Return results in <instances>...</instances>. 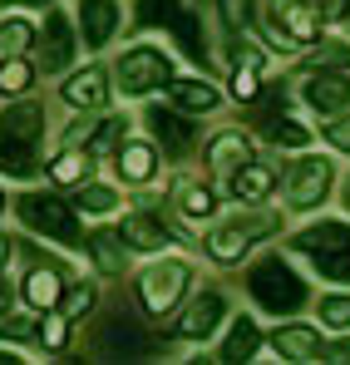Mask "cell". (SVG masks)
Wrapping results in <instances>:
<instances>
[{"label":"cell","instance_id":"1","mask_svg":"<svg viewBox=\"0 0 350 365\" xmlns=\"http://www.w3.org/2000/svg\"><path fill=\"white\" fill-rule=\"evenodd\" d=\"M301 252L316 257V272L331 282H350V222H321L296 237Z\"/></svg>","mask_w":350,"mask_h":365},{"label":"cell","instance_id":"2","mask_svg":"<svg viewBox=\"0 0 350 365\" xmlns=\"http://www.w3.org/2000/svg\"><path fill=\"white\" fill-rule=\"evenodd\" d=\"M247 287H252V297H257V302L267 306V311H277V316H282V311H296V306L306 302V287H301V277H296V272L287 267V262H282V257H277V262H257Z\"/></svg>","mask_w":350,"mask_h":365},{"label":"cell","instance_id":"3","mask_svg":"<svg viewBox=\"0 0 350 365\" xmlns=\"http://www.w3.org/2000/svg\"><path fill=\"white\" fill-rule=\"evenodd\" d=\"M20 217L35 227V232H45V237H55V242L74 247L79 242V227H74V212L59 202V197H40V192H30V197H20Z\"/></svg>","mask_w":350,"mask_h":365},{"label":"cell","instance_id":"4","mask_svg":"<svg viewBox=\"0 0 350 365\" xmlns=\"http://www.w3.org/2000/svg\"><path fill=\"white\" fill-rule=\"evenodd\" d=\"M182 292H187V267H182V262H163V267H153V272L138 282V297H143V306H148L153 316L173 311V306L182 302Z\"/></svg>","mask_w":350,"mask_h":365},{"label":"cell","instance_id":"5","mask_svg":"<svg viewBox=\"0 0 350 365\" xmlns=\"http://www.w3.org/2000/svg\"><path fill=\"white\" fill-rule=\"evenodd\" d=\"M168 74H173V64L163 60L158 50H128L123 64H118V84H123V94H148V89L168 84Z\"/></svg>","mask_w":350,"mask_h":365},{"label":"cell","instance_id":"6","mask_svg":"<svg viewBox=\"0 0 350 365\" xmlns=\"http://www.w3.org/2000/svg\"><path fill=\"white\" fill-rule=\"evenodd\" d=\"M272 232V217H237L227 227H217L212 237H207V252L217 257V262H237L247 247L257 242V237H267Z\"/></svg>","mask_w":350,"mask_h":365},{"label":"cell","instance_id":"7","mask_svg":"<svg viewBox=\"0 0 350 365\" xmlns=\"http://www.w3.org/2000/svg\"><path fill=\"white\" fill-rule=\"evenodd\" d=\"M272 20H277V40L306 45V40L321 35V15H316V5H306V0H272Z\"/></svg>","mask_w":350,"mask_h":365},{"label":"cell","instance_id":"8","mask_svg":"<svg viewBox=\"0 0 350 365\" xmlns=\"http://www.w3.org/2000/svg\"><path fill=\"white\" fill-rule=\"evenodd\" d=\"M326 192H331V163L326 158H306L292 168V187H287L292 207H316Z\"/></svg>","mask_w":350,"mask_h":365},{"label":"cell","instance_id":"9","mask_svg":"<svg viewBox=\"0 0 350 365\" xmlns=\"http://www.w3.org/2000/svg\"><path fill=\"white\" fill-rule=\"evenodd\" d=\"M35 45H40V64L45 69H64V64L74 60V25L64 15H50Z\"/></svg>","mask_w":350,"mask_h":365},{"label":"cell","instance_id":"10","mask_svg":"<svg viewBox=\"0 0 350 365\" xmlns=\"http://www.w3.org/2000/svg\"><path fill=\"white\" fill-rule=\"evenodd\" d=\"M222 311H227V302L217 297V292H207V297H197V302L182 311V321H177V336L182 341H202L217 321H222Z\"/></svg>","mask_w":350,"mask_h":365},{"label":"cell","instance_id":"11","mask_svg":"<svg viewBox=\"0 0 350 365\" xmlns=\"http://www.w3.org/2000/svg\"><path fill=\"white\" fill-rule=\"evenodd\" d=\"M45 133V114H40V104H15V109H5V119H0V143H35Z\"/></svg>","mask_w":350,"mask_h":365},{"label":"cell","instance_id":"12","mask_svg":"<svg viewBox=\"0 0 350 365\" xmlns=\"http://www.w3.org/2000/svg\"><path fill=\"white\" fill-rule=\"evenodd\" d=\"M79 20H84V45H109V35H114L118 25V5L114 0H79Z\"/></svg>","mask_w":350,"mask_h":365},{"label":"cell","instance_id":"13","mask_svg":"<svg viewBox=\"0 0 350 365\" xmlns=\"http://www.w3.org/2000/svg\"><path fill=\"white\" fill-rule=\"evenodd\" d=\"M306 99H311V109L336 114V109H346V104H350V79H346V74H316V79L306 84Z\"/></svg>","mask_w":350,"mask_h":365},{"label":"cell","instance_id":"14","mask_svg":"<svg viewBox=\"0 0 350 365\" xmlns=\"http://www.w3.org/2000/svg\"><path fill=\"white\" fill-rule=\"evenodd\" d=\"M272 346H277V356H287V361H321V341H316L311 326H282V331L272 336Z\"/></svg>","mask_w":350,"mask_h":365},{"label":"cell","instance_id":"15","mask_svg":"<svg viewBox=\"0 0 350 365\" xmlns=\"http://www.w3.org/2000/svg\"><path fill=\"white\" fill-rule=\"evenodd\" d=\"M168 99H173L182 114H207V109H217V89H212V84H197V79H173V84H168Z\"/></svg>","mask_w":350,"mask_h":365},{"label":"cell","instance_id":"16","mask_svg":"<svg viewBox=\"0 0 350 365\" xmlns=\"http://www.w3.org/2000/svg\"><path fill=\"white\" fill-rule=\"evenodd\" d=\"M272 168H262V163H237L232 168V197L242 202H262L267 192H272Z\"/></svg>","mask_w":350,"mask_h":365},{"label":"cell","instance_id":"17","mask_svg":"<svg viewBox=\"0 0 350 365\" xmlns=\"http://www.w3.org/2000/svg\"><path fill=\"white\" fill-rule=\"evenodd\" d=\"M104 69H84V74H74L69 84H64V99L74 104V109H99L104 104Z\"/></svg>","mask_w":350,"mask_h":365},{"label":"cell","instance_id":"18","mask_svg":"<svg viewBox=\"0 0 350 365\" xmlns=\"http://www.w3.org/2000/svg\"><path fill=\"white\" fill-rule=\"evenodd\" d=\"M123 242L138 247V252H158V247H168V232L148 212H133V217H123Z\"/></svg>","mask_w":350,"mask_h":365},{"label":"cell","instance_id":"19","mask_svg":"<svg viewBox=\"0 0 350 365\" xmlns=\"http://www.w3.org/2000/svg\"><path fill=\"white\" fill-rule=\"evenodd\" d=\"M148 123H153V133L168 143V153H187V143H192V123L187 119H177V114H168V109H153Z\"/></svg>","mask_w":350,"mask_h":365},{"label":"cell","instance_id":"20","mask_svg":"<svg viewBox=\"0 0 350 365\" xmlns=\"http://www.w3.org/2000/svg\"><path fill=\"white\" fill-rule=\"evenodd\" d=\"M207 163H212V173H232L237 163H247V138L242 133H217L212 148H207Z\"/></svg>","mask_w":350,"mask_h":365},{"label":"cell","instance_id":"21","mask_svg":"<svg viewBox=\"0 0 350 365\" xmlns=\"http://www.w3.org/2000/svg\"><path fill=\"white\" fill-rule=\"evenodd\" d=\"M25 302H35L40 311H50L59 302V272L55 267H35L30 277H25Z\"/></svg>","mask_w":350,"mask_h":365},{"label":"cell","instance_id":"22","mask_svg":"<svg viewBox=\"0 0 350 365\" xmlns=\"http://www.w3.org/2000/svg\"><path fill=\"white\" fill-rule=\"evenodd\" d=\"M257 346H262V336H257V326L242 316V321H232V331H227L222 361H252V356H257Z\"/></svg>","mask_w":350,"mask_h":365},{"label":"cell","instance_id":"23","mask_svg":"<svg viewBox=\"0 0 350 365\" xmlns=\"http://www.w3.org/2000/svg\"><path fill=\"white\" fill-rule=\"evenodd\" d=\"M153 148L148 143H123V153H118V168H123V178L128 182H143L148 173H153Z\"/></svg>","mask_w":350,"mask_h":365},{"label":"cell","instance_id":"24","mask_svg":"<svg viewBox=\"0 0 350 365\" xmlns=\"http://www.w3.org/2000/svg\"><path fill=\"white\" fill-rule=\"evenodd\" d=\"M30 79H35V69H30L25 60L0 55V89H5V94H25V89H30Z\"/></svg>","mask_w":350,"mask_h":365},{"label":"cell","instance_id":"25","mask_svg":"<svg viewBox=\"0 0 350 365\" xmlns=\"http://www.w3.org/2000/svg\"><path fill=\"white\" fill-rule=\"evenodd\" d=\"M133 20H138V25H173L177 20V0H138Z\"/></svg>","mask_w":350,"mask_h":365},{"label":"cell","instance_id":"26","mask_svg":"<svg viewBox=\"0 0 350 365\" xmlns=\"http://www.w3.org/2000/svg\"><path fill=\"white\" fill-rule=\"evenodd\" d=\"M89 252H94V262H99L104 272H123V252H118L114 237H104V232H99V237H89Z\"/></svg>","mask_w":350,"mask_h":365},{"label":"cell","instance_id":"27","mask_svg":"<svg viewBox=\"0 0 350 365\" xmlns=\"http://www.w3.org/2000/svg\"><path fill=\"white\" fill-rule=\"evenodd\" d=\"M30 45V25L25 20H5L0 25V55H20Z\"/></svg>","mask_w":350,"mask_h":365},{"label":"cell","instance_id":"28","mask_svg":"<svg viewBox=\"0 0 350 365\" xmlns=\"http://www.w3.org/2000/svg\"><path fill=\"white\" fill-rule=\"evenodd\" d=\"M212 207H217V197H212L202 182H192V187L182 192V212H187V217H207Z\"/></svg>","mask_w":350,"mask_h":365},{"label":"cell","instance_id":"29","mask_svg":"<svg viewBox=\"0 0 350 365\" xmlns=\"http://www.w3.org/2000/svg\"><path fill=\"white\" fill-rule=\"evenodd\" d=\"M173 30H177V40H182V50H187V55H192V60H202V35H197V20H192V15H182V10H177Z\"/></svg>","mask_w":350,"mask_h":365},{"label":"cell","instance_id":"30","mask_svg":"<svg viewBox=\"0 0 350 365\" xmlns=\"http://www.w3.org/2000/svg\"><path fill=\"white\" fill-rule=\"evenodd\" d=\"M0 168H5V173H20V178H25V173H35V163H30L25 143H5V148H0Z\"/></svg>","mask_w":350,"mask_h":365},{"label":"cell","instance_id":"31","mask_svg":"<svg viewBox=\"0 0 350 365\" xmlns=\"http://www.w3.org/2000/svg\"><path fill=\"white\" fill-rule=\"evenodd\" d=\"M118 197H114V187H79V207L84 212H109Z\"/></svg>","mask_w":350,"mask_h":365},{"label":"cell","instance_id":"32","mask_svg":"<svg viewBox=\"0 0 350 365\" xmlns=\"http://www.w3.org/2000/svg\"><path fill=\"white\" fill-rule=\"evenodd\" d=\"M50 178H55V182H79V178H84V158H79V153L55 158V163H50Z\"/></svg>","mask_w":350,"mask_h":365},{"label":"cell","instance_id":"33","mask_svg":"<svg viewBox=\"0 0 350 365\" xmlns=\"http://www.w3.org/2000/svg\"><path fill=\"white\" fill-rule=\"evenodd\" d=\"M321 321L326 326H350V297H326L321 302Z\"/></svg>","mask_w":350,"mask_h":365},{"label":"cell","instance_id":"34","mask_svg":"<svg viewBox=\"0 0 350 365\" xmlns=\"http://www.w3.org/2000/svg\"><path fill=\"white\" fill-rule=\"evenodd\" d=\"M272 138H277L282 148H301V143H306V128L292 123V119H282V123H272Z\"/></svg>","mask_w":350,"mask_h":365},{"label":"cell","instance_id":"35","mask_svg":"<svg viewBox=\"0 0 350 365\" xmlns=\"http://www.w3.org/2000/svg\"><path fill=\"white\" fill-rule=\"evenodd\" d=\"M64 316H45V326H40V346H50V351H59L64 346Z\"/></svg>","mask_w":350,"mask_h":365},{"label":"cell","instance_id":"36","mask_svg":"<svg viewBox=\"0 0 350 365\" xmlns=\"http://www.w3.org/2000/svg\"><path fill=\"white\" fill-rule=\"evenodd\" d=\"M118 138H123V119H109L104 128H99V133H94V143H89V148H94V153H109Z\"/></svg>","mask_w":350,"mask_h":365},{"label":"cell","instance_id":"37","mask_svg":"<svg viewBox=\"0 0 350 365\" xmlns=\"http://www.w3.org/2000/svg\"><path fill=\"white\" fill-rule=\"evenodd\" d=\"M232 94H237V99H252V94H257V69H252V64H237Z\"/></svg>","mask_w":350,"mask_h":365},{"label":"cell","instance_id":"38","mask_svg":"<svg viewBox=\"0 0 350 365\" xmlns=\"http://www.w3.org/2000/svg\"><path fill=\"white\" fill-rule=\"evenodd\" d=\"M94 306V287H74L69 297H64V316H84Z\"/></svg>","mask_w":350,"mask_h":365},{"label":"cell","instance_id":"39","mask_svg":"<svg viewBox=\"0 0 350 365\" xmlns=\"http://www.w3.org/2000/svg\"><path fill=\"white\" fill-rule=\"evenodd\" d=\"M222 15H227L232 30H242L247 25V0H222Z\"/></svg>","mask_w":350,"mask_h":365},{"label":"cell","instance_id":"40","mask_svg":"<svg viewBox=\"0 0 350 365\" xmlns=\"http://www.w3.org/2000/svg\"><path fill=\"white\" fill-rule=\"evenodd\" d=\"M5 336H10V341H35V331H30L25 321H0V341H5Z\"/></svg>","mask_w":350,"mask_h":365},{"label":"cell","instance_id":"41","mask_svg":"<svg viewBox=\"0 0 350 365\" xmlns=\"http://www.w3.org/2000/svg\"><path fill=\"white\" fill-rule=\"evenodd\" d=\"M321 64H350V50H341V45H326L321 55H316V69Z\"/></svg>","mask_w":350,"mask_h":365},{"label":"cell","instance_id":"42","mask_svg":"<svg viewBox=\"0 0 350 365\" xmlns=\"http://www.w3.org/2000/svg\"><path fill=\"white\" fill-rule=\"evenodd\" d=\"M326 138H331V143H336V148H346V153H350V119L331 123V133H326Z\"/></svg>","mask_w":350,"mask_h":365},{"label":"cell","instance_id":"43","mask_svg":"<svg viewBox=\"0 0 350 365\" xmlns=\"http://www.w3.org/2000/svg\"><path fill=\"white\" fill-rule=\"evenodd\" d=\"M331 361H350V341H336L331 346Z\"/></svg>","mask_w":350,"mask_h":365},{"label":"cell","instance_id":"44","mask_svg":"<svg viewBox=\"0 0 350 365\" xmlns=\"http://www.w3.org/2000/svg\"><path fill=\"white\" fill-rule=\"evenodd\" d=\"M5 306H10V287L0 282V316H5Z\"/></svg>","mask_w":350,"mask_h":365},{"label":"cell","instance_id":"45","mask_svg":"<svg viewBox=\"0 0 350 365\" xmlns=\"http://www.w3.org/2000/svg\"><path fill=\"white\" fill-rule=\"evenodd\" d=\"M5 262H10V242L0 237V267H5Z\"/></svg>","mask_w":350,"mask_h":365},{"label":"cell","instance_id":"46","mask_svg":"<svg viewBox=\"0 0 350 365\" xmlns=\"http://www.w3.org/2000/svg\"><path fill=\"white\" fill-rule=\"evenodd\" d=\"M25 5H45V0H25Z\"/></svg>","mask_w":350,"mask_h":365},{"label":"cell","instance_id":"47","mask_svg":"<svg viewBox=\"0 0 350 365\" xmlns=\"http://www.w3.org/2000/svg\"><path fill=\"white\" fill-rule=\"evenodd\" d=\"M346 202H350V187H346Z\"/></svg>","mask_w":350,"mask_h":365}]
</instances>
